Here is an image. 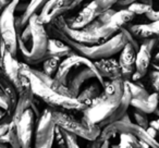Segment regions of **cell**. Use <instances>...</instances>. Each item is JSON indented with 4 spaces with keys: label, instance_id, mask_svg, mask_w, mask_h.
I'll return each mask as SVG.
<instances>
[{
    "label": "cell",
    "instance_id": "obj_1",
    "mask_svg": "<svg viewBox=\"0 0 159 148\" xmlns=\"http://www.w3.org/2000/svg\"><path fill=\"white\" fill-rule=\"evenodd\" d=\"M124 92V81L117 78L105 82L102 94L96 97L83 112L82 122L89 126L104 128L121 102Z\"/></svg>",
    "mask_w": 159,
    "mask_h": 148
},
{
    "label": "cell",
    "instance_id": "obj_2",
    "mask_svg": "<svg viewBox=\"0 0 159 148\" xmlns=\"http://www.w3.org/2000/svg\"><path fill=\"white\" fill-rule=\"evenodd\" d=\"M46 29L49 37L57 38V39H60L61 42L66 43L76 55L87 58L91 61H96V60L105 59V58H111L112 56L119 53L123 49V47L126 45V43H128L125 35H124V33L122 31H120L112 38L102 43V44L87 46V45H82L71 40L66 34H63L61 31H59L51 23L46 25Z\"/></svg>",
    "mask_w": 159,
    "mask_h": 148
},
{
    "label": "cell",
    "instance_id": "obj_3",
    "mask_svg": "<svg viewBox=\"0 0 159 148\" xmlns=\"http://www.w3.org/2000/svg\"><path fill=\"white\" fill-rule=\"evenodd\" d=\"M20 70L23 75H25L29 78L34 96H36L40 100H43L48 106V108L61 111H84L87 108L86 105L81 102L80 100H77V98L60 95L57 92L53 91L51 87L44 84L42 81L38 80L33 73L30 71L29 64L21 62Z\"/></svg>",
    "mask_w": 159,
    "mask_h": 148
},
{
    "label": "cell",
    "instance_id": "obj_4",
    "mask_svg": "<svg viewBox=\"0 0 159 148\" xmlns=\"http://www.w3.org/2000/svg\"><path fill=\"white\" fill-rule=\"evenodd\" d=\"M29 25L32 31V37L30 40L31 48L26 49L21 43L18 42V49L22 59L24 60V63L33 65V64H38L46 60L49 35L47 33L46 25L40 22L38 16H32L29 21Z\"/></svg>",
    "mask_w": 159,
    "mask_h": 148
},
{
    "label": "cell",
    "instance_id": "obj_5",
    "mask_svg": "<svg viewBox=\"0 0 159 148\" xmlns=\"http://www.w3.org/2000/svg\"><path fill=\"white\" fill-rule=\"evenodd\" d=\"M123 133L133 135L137 139L147 144L150 148H159L158 141L152 138L143 128L136 125L135 123H132L128 113H125L122 117V119L119 120V121H116L113 123H110L108 125L104 126L102 128V132H100L99 138L102 141H110L111 137L115 136L116 134H123Z\"/></svg>",
    "mask_w": 159,
    "mask_h": 148
},
{
    "label": "cell",
    "instance_id": "obj_6",
    "mask_svg": "<svg viewBox=\"0 0 159 148\" xmlns=\"http://www.w3.org/2000/svg\"><path fill=\"white\" fill-rule=\"evenodd\" d=\"M52 118L56 125L61 128L66 132L74 134L77 137H82L87 141H93L99 137L102 128L98 125L89 126L82 122V120L76 119L66 111L53 110L52 109Z\"/></svg>",
    "mask_w": 159,
    "mask_h": 148
},
{
    "label": "cell",
    "instance_id": "obj_7",
    "mask_svg": "<svg viewBox=\"0 0 159 148\" xmlns=\"http://www.w3.org/2000/svg\"><path fill=\"white\" fill-rule=\"evenodd\" d=\"M21 0H13L0 14V39L13 57L18 56V33L16 26V10Z\"/></svg>",
    "mask_w": 159,
    "mask_h": 148
},
{
    "label": "cell",
    "instance_id": "obj_8",
    "mask_svg": "<svg viewBox=\"0 0 159 148\" xmlns=\"http://www.w3.org/2000/svg\"><path fill=\"white\" fill-rule=\"evenodd\" d=\"M56 128L57 125L52 118V109H45L36 123L34 148H52Z\"/></svg>",
    "mask_w": 159,
    "mask_h": 148
},
{
    "label": "cell",
    "instance_id": "obj_9",
    "mask_svg": "<svg viewBox=\"0 0 159 148\" xmlns=\"http://www.w3.org/2000/svg\"><path fill=\"white\" fill-rule=\"evenodd\" d=\"M0 64L7 78L16 86L18 93H20L23 87L30 83L29 78L21 73V62H19L16 58L7 50L1 39H0Z\"/></svg>",
    "mask_w": 159,
    "mask_h": 148
},
{
    "label": "cell",
    "instance_id": "obj_10",
    "mask_svg": "<svg viewBox=\"0 0 159 148\" xmlns=\"http://www.w3.org/2000/svg\"><path fill=\"white\" fill-rule=\"evenodd\" d=\"M37 117L31 108L27 109L16 123L21 148H34Z\"/></svg>",
    "mask_w": 159,
    "mask_h": 148
},
{
    "label": "cell",
    "instance_id": "obj_11",
    "mask_svg": "<svg viewBox=\"0 0 159 148\" xmlns=\"http://www.w3.org/2000/svg\"><path fill=\"white\" fill-rule=\"evenodd\" d=\"M134 16H135L132 12L126 9L116 11V13L113 14V16L111 18V20L109 21L107 24L102 25V26L96 31L100 42L105 43L110 39V38H112L113 36L119 33L125 25H128V23H130L131 21L134 19Z\"/></svg>",
    "mask_w": 159,
    "mask_h": 148
},
{
    "label": "cell",
    "instance_id": "obj_12",
    "mask_svg": "<svg viewBox=\"0 0 159 148\" xmlns=\"http://www.w3.org/2000/svg\"><path fill=\"white\" fill-rule=\"evenodd\" d=\"M85 65H93V61L89 60L87 58L82 57V56L73 53V55L62 59L53 78L60 84L68 85V81L70 78V76L76 70H79L80 68Z\"/></svg>",
    "mask_w": 159,
    "mask_h": 148
},
{
    "label": "cell",
    "instance_id": "obj_13",
    "mask_svg": "<svg viewBox=\"0 0 159 148\" xmlns=\"http://www.w3.org/2000/svg\"><path fill=\"white\" fill-rule=\"evenodd\" d=\"M89 80H98L105 86V81L98 74L94 63L93 65H85L82 66V68H80L79 70H76L70 76L66 86H68L69 91L71 92L73 97L74 98L77 97V95L81 92V88L84 85V83Z\"/></svg>",
    "mask_w": 159,
    "mask_h": 148
},
{
    "label": "cell",
    "instance_id": "obj_14",
    "mask_svg": "<svg viewBox=\"0 0 159 148\" xmlns=\"http://www.w3.org/2000/svg\"><path fill=\"white\" fill-rule=\"evenodd\" d=\"M74 2L75 0H48L38 14V19L44 25L50 24L56 19L63 16L64 13L75 9Z\"/></svg>",
    "mask_w": 159,
    "mask_h": 148
},
{
    "label": "cell",
    "instance_id": "obj_15",
    "mask_svg": "<svg viewBox=\"0 0 159 148\" xmlns=\"http://www.w3.org/2000/svg\"><path fill=\"white\" fill-rule=\"evenodd\" d=\"M100 13L102 12L99 10L97 1L96 0H92L91 2L85 6L84 9L81 12H79L75 16H73L70 20H66V25L70 29H82L89 24H91L93 21H95L99 16Z\"/></svg>",
    "mask_w": 159,
    "mask_h": 148
},
{
    "label": "cell",
    "instance_id": "obj_16",
    "mask_svg": "<svg viewBox=\"0 0 159 148\" xmlns=\"http://www.w3.org/2000/svg\"><path fill=\"white\" fill-rule=\"evenodd\" d=\"M136 52L137 51L134 49V47L128 43L120 51V57L118 61H119V65L121 69V76L123 81H131L134 74Z\"/></svg>",
    "mask_w": 159,
    "mask_h": 148
},
{
    "label": "cell",
    "instance_id": "obj_17",
    "mask_svg": "<svg viewBox=\"0 0 159 148\" xmlns=\"http://www.w3.org/2000/svg\"><path fill=\"white\" fill-rule=\"evenodd\" d=\"M96 70L100 78L105 81V78L108 81H113L117 78H122L121 69L119 65V61L112 58H105L93 61Z\"/></svg>",
    "mask_w": 159,
    "mask_h": 148
},
{
    "label": "cell",
    "instance_id": "obj_18",
    "mask_svg": "<svg viewBox=\"0 0 159 148\" xmlns=\"http://www.w3.org/2000/svg\"><path fill=\"white\" fill-rule=\"evenodd\" d=\"M47 1L48 0H30V2L27 3V7L24 10V12L21 13L20 16H16V26L18 36H20L23 29L27 26L30 19L33 16H38L40 13V11L43 10L44 6L47 3Z\"/></svg>",
    "mask_w": 159,
    "mask_h": 148
},
{
    "label": "cell",
    "instance_id": "obj_19",
    "mask_svg": "<svg viewBox=\"0 0 159 148\" xmlns=\"http://www.w3.org/2000/svg\"><path fill=\"white\" fill-rule=\"evenodd\" d=\"M152 64V51H149L144 45L139 46V49L136 52L135 59V72L133 74L131 81L137 82L147 73L148 68Z\"/></svg>",
    "mask_w": 159,
    "mask_h": 148
},
{
    "label": "cell",
    "instance_id": "obj_20",
    "mask_svg": "<svg viewBox=\"0 0 159 148\" xmlns=\"http://www.w3.org/2000/svg\"><path fill=\"white\" fill-rule=\"evenodd\" d=\"M34 94L32 92L31 88V84H26L23 87L22 91L19 93V97H18V101H16V108L14 111L12 113V120H13L14 123L20 120V118L22 117V114L27 110V109L31 108L32 104L34 102Z\"/></svg>",
    "mask_w": 159,
    "mask_h": 148
},
{
    "label": "cell",
    "instance_id": "obj_21",
    "mask_svg": "<svg viewBox=\"0 0 159 148\" xmlns=\"http://www.w3.org/2000/svg\"><path fill=\"white\" fill-rule=\"evenodd\" d=\"M73 53H75V52L66 44V43L61 42L60 39H57V38L49 37L48 46H47L46 59L47 58H51V57L64 59V58L69 57V56L73 55Z\"/></svg>",
    "mask_w": 159,
    "mask_h": 148
},
{
    "label": "cell",
    "instance_id": "obj_22",
    "mask_svg": "<svg viewBox=\"0 0 159 148\" xmlns=\"http://www.w3.org/2000/svg\"><path fill=\"white\" fill-rule=\"evenodd\" d=\"M159 105V94L152 93L149 94L147 98L145 99H131L130 106H132L135 110H139L146 114L154 113L155 110L158 108Z\"/></svg>",
    "mask_w": 159,
    "mask_h": 148
},
{
    "label": "cell",
    "instance_id": "obj_23",
    "mask_svg": "<svg viewBox=\"0 0 159 148\" xmlns=\"http://www.w3.org/2000/svg\"><path fill=\"white\" fill-rule=\"evenodd\" d=\"M102 89H104V85L99 82L98 80H95L93 83L89 85L87 87H85L83 91L80 92V94L77 95V100H80L81 102L85 104L87 107L89 106L92 101L95 99L96 97L102 94Z\"/></svg>",
    "mask_w": 159,
    "mask_h": 148
},
{
    "label": "cell",
    "instance_id": "obj_24",
    "mask_svg": "<svg viewBox=\"0 0 159 148\" xmlns=\"http://www.w3.org/2000/svg\"><path fill=\"white\" fill-rule=\"evenodd\" d=\"M124 82L130 91L132 99H145L149 96V93L144 88L143 85L139 84L137 82H132V81H124Z\"/></svg>",
    "mask_w": 159,
    "mask_h": 148
},
{
    "label": "cell",
    "instance_id": "obj_25",
    "mask_svg": "<svg viewBox=\"0 0 159 148\" xmlns=\"http://www.w3.org/2000/svg\"><path fill=\"white\" fill-rule=\"evenodd\" d=\"M61 61L62 59H60V58H56V57L47 58L43 62V72L45 74H47L48 76H50V78H55Z\"/></svg>",
    "mask_w": 159,
    "mask_h": 148
},
{
    "label": "cell",
    "instance_id": "obj_26",
    "mask_svg": "<svg viewBox=\"0 0 159 148\" xmlns=\"http://www.w3.org/2000/svg\"><path fill=\"white\" fill-rule=\"evenodd\" d=\"M152 9V7H149V6H147V5H144V3H142L141 1H137V2L132 3V5H130L128 8H126V10L131 11L134 16H142V14H145V13H147L148 11H150Z\"/></svg>",
    "mask_w": 159,
    "mask_h": 148
},
{
    "label": "cell",
    "instance_id": "obj_27",
    "mask_svg": "<svg viewBox=\"0 0 159 148\" xmlns=\"http://www.w3.org/2000/svg\"><path fill=\"white\" fill-rule=\"evenodd\" d=\"M133 118H134L135 124L143 128L144 130H146L149 126V120H148V117L146 113L134 109V111H133Z\"/></svg>",
    "mask_w": 159,
    "mask_h": 148
},
{
    "label": "cell",
    "instance_id": "obj_28",
    "mask_svg": "<svg viewBox=\"0 0 159 148\" xmlns=\"http://www.w3.org/2000/svg\"><path fill=\"white\" fill-rule=\"evenodd\" d=\"M8 137H9V148H21L18 133H16V126L13 121L9 128V132H8Z\"/></svg>",
    "mask_w": 159,
    "mask_h": 148
},
{
    "label": "cell",
    "instance_id": "obj_29",
    "mask_svg": "<svg viewBox=\"0 0 159 148\" xmlns=\"http://www.w3.org/2000/svg\"><path fill=\"white\" fill-rule=\"evenodd\" d=\"M136 137L131 134H120V141H119V148H134V144L136 141Z\"/></svg>",
    "mask_w": 159,
    "mask_h": 148
},
{
    "label": "cell",
    "instance_id": "obj_30",
    "mask_svg": "<svg viewBox=\"0 0 159 148\" xmlns=\"http://www.w3.org/2000/svg\"><path fill=\"white\" fill-rule=\"evenodd\" d=\"M12 115L9 113H6L5 117L0 119V137H2L9 132V128L12 123Z\"/></svg>",
    "mask_w": 159,
    "mask_h": 148
},
{
    "label": "cell",
    "instance_id": "obj_31",
    "mask_svg": "<svg viewBox=\"0 0 159 148\" xmlns=\"http://www.w3.org/2000/svg\"><path fill=\"white\" fill-rule=\"evenodd\" d=\"M63 131V135L64 138H66V148H80L79 144H77V136H75L74 134H71V133Z\"/></svg>",
    "mask_w": 159,
    "mask_h": 148
},
{
    "label": "cell",
    "instance_id": "obj_32",
    "mask_svg": "<svg viewBox=\"0 0 159 148\" xmlns=\"http://www.w3.org/2000/svg\"><path fill=\"white\" fill-rule=\"evenodd\" d=\"M149 81L152 88L156 93L159 94V72L156 70H152L149 73Z\"/></svg>",
    "mask_w": 159,
    "mask_h": 148
},
{
    "label": "cell",
    "instance_id": "obj_33",
    "mask_svg": "<svg viewBox=\"0 0 159 148\" xmlns=\"http://www.w3.org/2000/svg\"><path fill=\"white\" fill-rule=\"evenodd\" d=\"M0 108H2L3 110L7 111V113L11 114V109H10L9 99L7 98V96L5 95V93H3L1 88H0Z\"/></svg>",
    "mask_w": 159,
    "mask_h": 148
},
{
    "label": "cell",
    "instance_id": "obj_34",
    "mask_svg": "<svg viewBox=\"0 0 159 148\" xmlns=\"http://www.w3.org/2000/svg\"><path fill=\"white\" fill-rule=\"evenodd\" d=\"M142 44L141 45H144L146 48L148 49L149 51H154V49L158 46V39L157 38H146V39H143L141 40Z\"/></svg>",
    "mask_w": 159,
    "mask_h": 148
},
{
    "label": "cell",
    "instance_id": "obj_35",
    "mask_svg": "<svg viewBox=\"0 0 159 148\" xmlns=\"http://www.w3.org/2000/svg\"><path fill=\"white\" fill-rule=\"evenodd\" d=\"M137 1H139V0H119L115 5V7L117 8L118 10L126 9L130 5H132V3H134V2H137Z\"/></svg>",
    "mask_w": 159,
    "mask_h": 148
},
{
    "label": "cell",
    "instance_id": "obj_36",
    "mask_svg": "<svg viewBox=\"0 0 159 148\" xmlns=\"http://www.w3.org/2000/svg\"><path fill=\"white\" fill-rule=\"evenodd\" d=\"M144 16H146L147 20H149L150 22H156V21H159V11H156V10L152 9L150 11H148L147 13H145Z\"/></svg>",
    "mask_w": 159,
    "mask_h": 148
},
{
    "label": "cell",
    "instance_id": "obj_37",
    "mask_svg": "<svg viewBox=\"0 0 159 148\" xmlns=\"http://www.w3.org/2000/svg\"><path fill=\"white\" fill-rule=\"evenodd\" d=\"M102 143H104V141H102L99 137H97V138L93 139V141H89V144H87L85 148H102Z\"/></svg>",
    "mask_w": 159,
    "mask_h": 148
},
{
    "label": "cell",
    "instance_id": "obj_38",
    "mask_svg": "<svg viewBox=\"0 0 159 148\" xmlns=\"http://www.w3.org/2000/svg\"><path fill=\"white\" fill-rule=\"evenodd\" d=\"M146 132H147L148 134H149L150 136L152 137V138H155L157 141V138H158V133H159V131H157V130H155V128H150V126H148V128H146Z\"/></svg>",
    "mask_w": 159,
    "mask_h": 148
},
{
    "label": "cell",
    "instance_id": "obj_39",
    "mask_svg": "<svg viewBox=\"0 0 159 148\" xmlns=\"http://www.w3.org/2000/svg\"><path fill=\"white\" fill-rule=\"evenodd\" d=\"M11 1H13V0H0V5L2 6V8L5 9V8L7 7Z\"/></svg>",
    "mask_w": 159,
    "mask_h": 148
},
{
    "label": "cell",
    "instance_id": "obj_40",
    "mask_svg": "<svg viewBox=\"0 0 159 148\" xmlns=\"http://www.w3.org/2000/svg\"><path fill=\"white\" fill-rule=\"evenodd\" d=\"M142 3H144V5H147L149 6V7H152V0H139Z\"/></svg>",
    "mask_w": 159,
    "mask_h": 148
},
{
    "label": "cell",
    "instance_id": "obj_41",
    "mask_svg": "<svg viewBox=\"0 0 159 148\" xmlns=\"http://www.w3.org/2000/svg\"><path fill=\"white\" fill-rule=\"evenodd\" d=\"M150 65H152V70H156V71H158V72H159V62H152Z\"/></svg>",
    "mask_w": 159,
    "mask_h": 148
},
{
    "label": "cell",
    "instance_id": "obj_42",
    "mask_svg": "<svg viewBox=\"0 0 159 148\" xmlns=\"http://www.w3.org/2000/svg\"><path fill=\"white\" fill-rule=\"evenodd\" d=\"M85 1H87V0H75V2H74V8L79 7V6H81L83 2H85Z\"/></svg>",
    "mask_w": 159,
    "mask_h": 148
},
{
    "label": "cell",
    "instance_id": "obj_43",
    "mask_svg": "<svg viewBox=\"0 0 159 148\" xmlns=\"http://www.w3.org/2000/svg\"><path fill=\"white\" fill-rule=\"evenodd\" d=\"M6 113H7V111L6 110H3L2 108H0V119H1V118H3L5 117V114Z\"/></svg>",
    "mask_w": 159,
    "mask_h": 148
},
{
    "label": "cell",
    "instance_id": "obj_44",
    "mask_svg": "<svg viewBox=\"0 0 159 148\" xmlns=\"http://www.w3.org/2000/svg\"><path fill=\"white\" fill-rule=\"evenodd\" d=\"M0 148H9V147L6 146V145H1V144H0Z\"/></svg>",
    "mask_w": 159,
    "mask_h": 148
},
{
    "label": "cell",
    "instance_id": "obj_45",
    "mask_svg": "<svg viewBox=\"0 0 159 148\" xmlns=\"http://www.w3.org/2000/svg\"><path fill=\"white\" fill-rule=\"evenodd\" d=\"M2 10H3V8H2V6H1V5H0V11H2Z\"/></svg>",
    "mask_w": 159,
    "mask_h": 148
},
{
    "label": "cell",
    "instance_id": "obj_46",
    "mask_svg": "<svg viewBox=\"0 0 159 148\" xmlns=\"http://www.w3.org/2000/svg\"><path fill=\"white\" fill-rule=\"evenodd\" d=\"M158 46H159V39H158Z\"/></svg>",
    "mask_w": 159,
    "mask_h": 148
},
{
    "label": "cell",
    "instance_id": "obj_47",
    "mask_svg": "<svg viewBox=\"0 0 159 148\" xmlns=\"http://www.w3.org/2000/svg\"><path fill=\"white\" fill-rule=\"evenodd\" d=\"M158 108H159V105H158Z\"/></svg>",
    "mask_w": 159,
    "mask_h": 148
}]
</instances>
